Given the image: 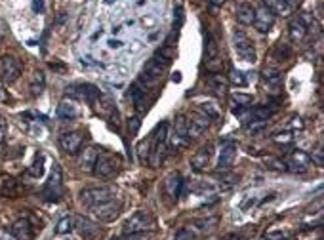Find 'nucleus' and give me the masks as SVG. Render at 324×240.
Here are the masks:
<instances>
[{"label": "nucleus", "instance_id": "46", "mask_svg": "<svg viewBox=\"0 0 324 240\" xmlns=\"http://www.w3.org/2000/svg\"><path fill=\"white\" fill-rule=\"evenodd\" d=\"M6 133H8V128H6V124L0 120V145H2L4 139H6Z\"/></svg>", "mask_w": 324, "mask_h": 240}, {"label": "nucleus", "instance_id": "12", "mask_svg": "<svg viewBox=\"0 0 324 240\" xmlns=\"http://www.w3.org/2000/svg\"><path fill=\"white\" fill-rule=\"evenodd\" d=\"M263 86H265V92H269L271 95H277L282 88V73L277 65H265L263 73Z\"/></svg>", "mask_w": 324, "mask_h": 240}, {"label": "nucleus", "instance_id": "4", "mask_svg": "<svg viewBox=\"0 0 324 240\" xmlns=\"http://www.w3.org/2000/svg\"><path fill=\"white\" fill-rule=\"evenodd\" d=\"M42 195L44 198L50 200V202H57V200L61 198V195H63V174H61L59 164H54L52 174H50L46 185H44Z\"/></svg>", "mask_w": 324, "mask_h": 240}, {"label": "nucleus", "instance_id": "34", "mask_svg": "<svg viewBox=\"0 0 324 240\" xmlns=\"http://www.w3.org/2000/svg\"><path fill=\"white\" fill-rule=\"evenodd\" d=\"M263 164L275 172H286V162L277 156H263Z\"/></svg>", "mask_w": 324, "mask_h": 240}, {"label": "nucleus", "instance_id": "44", "mask_svg": "<svg viewBox=\"0 0 324 240\" xmlns=\"http://www.w3.org/2000/svg\"><path fill=\"white\" fill-rule=\"evenodd\" d=\"M284 239V233L282 231H273V233H267L265 240H282Z\"/></svg>", "mask_w": 324, "mask_h": 240}, {"label": "nucleus", "instance_id": "53", "mask_svg": "<svg viewBox=\"0 0 324 240\" xmlns=\"http://www.w3.org/2000/svg\"><path fill=\"white\" fill-rule=\"evenodd\" d=\"M286 2H290V4H292V0H286Z\"/></svg>", "mask_w": 324, "mask_h": 240}, {"label": "nucleus", "instance_id": "43", "mask_svg": "<svg viewBox=\"0 0 324 240\" xmlns=\"http://www.w3.org/2000/svg\"><path fill=\"white\" fill-rule=\"evenodd\" d=\"M181 23H183V8H181V6H177V8H175V19H173V29H179V27H181Z\"/></svg>", "mask_w": 324, "mask_h": 240}, {"label": "nucleus", "instance_id": "32", "mask_svg": "<svg viewBox=\"0 0 324 240\" xmlns=\"http://www.w3.org/2000/svg\"><path fill=\"white\" fill-rule=\"evenodd\" d=\"M154 57H156V59H158L162 65L168 67L170 63H172L173 57H175V52H173L172 46H168V44H166V46H162V48L156 52V55H154Z\"/></svg>", "mask_w": 324, "mask_h": 240}, {"label": "nucleus", "instance_id": "8", "mask_svg": "<svg viewBox=\"0 0 324 240\" xmlns=\"http://www.w3.org/2000/svg\"><path fill=\"white\" fill-rule=\"evenodd\" d=\"M21 74V63L14 55H2L0 57V80L4 84H12Z\"/></svg>", "mask_w": 324, "mask_h": 240}, {"label": "nucleus", "instance_id": "11", "mask_svg": "<svg viewBox=\"0 0 324 240\" xmlns=\"http://www.w3.org/2000/svg\"><path fill=\"white\" fill-rule=\"evenodd\" d=\"M59 149L67 154H78L84 143V133L82 131H65L57 139Z\"/></svg>", "mask_w": 324, "mask_h": 240}, {"label": "nucleus", "instance_id": "47", "mask_svg": "<svg viewBox=\"0 0 324 240\" xmlns=\"http://www.w3.org/2000/svg\"><path fill=\"white\" fill-rule=\"evenodd\" d=\"M126 240H147V237H145V233H139V235H128Z\"/></svg>", "mask_w": 324, "mask_h": 240}, {"label": "nucleus", "instance_id": "2", "mask_svg": "<svg viewBox=\"0 0 324 240\" xmlns=\"http://www.w3.org/2000/svg\"><path fill=\"white\" fill-rule=\"evenodd\" d=\"M166 141H168V124L160 122L151 137V158H149V164L158 166L162 162V158L166 156Z\"/></svg>", "mask_w": 324, "mask_h": 240}, {"label": "nucleus", "instance_id": "21", "mask_svg": "<svg viewBox=\"0 0 324 240\" xmlns=\"http://www.w3.org/2000/svg\"><path fill=\"white\" fill-rule=\"evenodd\" d=\"M12 235L16 237V240H31L33 239V227L29 223V219H18L12 225Z\"/></svg>", "mask_w": 324, "mask_h": 240}, {"label": "nucleus", "instance_id": "10", "mask_svg": "<svg viewBox=\"0 0 324 240\" xmlns=\"http://www.w3.org/2000/svg\"><path fill=\"white\" fill-rule=\"evenodd\" d=\"M204 63L210 73H219L221 71V54L216 38L212 35L206 37V48H204Z\"/></svg>", "mask_w": 324, "mask_h": 240}, {"label": "nucleus", "instance_id": "26", "mask_svg": "<svg viewBox=\"0 0 324 240\" xmlns=\"http://www.w3.org/2000/svg\"><path fill=\"white\" fill-rule=\"evenodd\" d=\"M78 116V109H76V105L73 103V101H61L59 105H57V118H61V120H75Z\"/></svg>", "mask_w": 324, "mask_h": 240}, {"label": "nucleus", "instance_id": "48", "mask_svg": "<svg viewBox=\"0 0 324 240\" xmlns=\"http://www.w3.org/2000/svg\"><path fill=\"white\" fill-rule=\"evenodd\" d=\"M107 44L111 46V48H122V44H124V42H120V40H113V38H111Z\"/></svg>", "mask_w": 324, "mask_h": 240}, {"label": "nucleus", "instance_id": "37", "mask_svg": "<svg viewBox=\"0 0 324 240\" xmlns=\"http://www.w3.org/2000/svg\"><path fill=\"white\" fill-rule=\"evenodd\" d=\"M231 101H233V105L235 107H248L250 103H252V95H248V93H233L231 95Z\"/></svg>", "mask_w": 324, "mask_h": 240}, {"label": "nucleus", "instance_id": "7", "mask_svg": "<svg viewBox=\"0 0 324 240\" xmlns=\"http://www.w3.org/2000/svg\"><path fill=\"white\" fill-rule=\"evenodd\" d=\"M233 46H235V52L237 55L246 61V63H256V50H254V44L248 38V35H244L242 31H237L233 33Z\"/></svg>", "mask_w": 324, "mask_h": 240}, {"label": "nucleus", "instance_id": "52", "mask_svg": "<svg viewBox=\"0 0 324 240\" xmlns=\"http://www.w3.org/2000/svg\"><path fill=\"white\" fill-rule=\"evenodd\" d=\"M113 2H114V0H105V4H113Z\"/></svg>", "mask_w": 324, "mask_h": 240}, {"label": "nucleus", "instance_id": "3", "mask_svg": "<svg viewBox=\"0 0 324 240\" xmlns=\"http://www.w3.org/2000/svg\"><path fill=\"white\" fill-rule=\"evenodd\" d=\"M151 229H154V221H152L151 216L147 212H135L133 216H130L126 219V223L122 227V233H124V237H128V235L147 233Z\"/></svg>", "mask_w": 324, "mask_h": 240}, {"label": "nucleus", "instance_id": "17", "mask_svg": "<svg viewBox=\"0 0 324 240\" xmlns=\"http://www.w3.org/2000/svg\"><path fill=\"white\" fill-rule=\"evenodd\" d=\"M189 143V133H187V118L185 114H177L175 122H173V135H172V145L175 149L187 147Z\"/></svg>", "mask_w": 324, "mask_h": 240}, {"label": "nucleus", "instance_id": "30", "mask_svg": "<svg viewBox=\"0 0 324 240\" xmlns=\"http://www.w3.org/2000/svg\"><path fill=\"white\" fill-rule=\"evenodd\" d=\"M44 84H46V80H44V73L42 71H35L33 76H31V84H29L31 93H33V95H40L44 90Z\"/></svg>", "mask_w": 324, "mask_h": 240}, {"label": "nucleus", "instance_id": "1", "mask_svg": "<svg viewBox=\"0 0 324 240\" xmlns=\"http://www.w3.org/2000/svg\"><path fill=\"white\" fill-rule=\"evenodd\" d=\"M120 166H122V158L118 154L103 151V153L97 154L92 174L95 175V177H99V179H109V177L118 174Z\"/></svg>", "mask_w": 324, "mask_h": 240}, {"label": "nucleus", "instance_id": "25", "mask_svg": "<svg viewBox=\"0 0 324 240\" xmlns=\"http://www.w3.org/2000/svg\"><path fill=\"white\" fill-rule=\"evenodd\" d=\"M263 6L269 8L275 16H290L292 14V4L286 0H263Z\"/></svg>", "mask_w": 324, "mask_h": 240}, {"label": "nucleus", "instance_id": "13", "mask_svg": "<svg viewBox=\"0 0 324 240\" xmlns=\"http://www.w3.org/2000/svg\"><path fill=\"white\" fill-rule=\"evenodd\" d=\"M208 126H210V118L204 112H200V111H193L187 116V133H189V139L191 137L194 139V137L202 135Z\"/></svg>", "mask_w": 324, "mask_h": 240}, {"label": "nucleus", "instance_id": "41", "mask_svg": "<svg viewBox=\"0 0 324 240\" xmlns=\"http://www.w3.org/2000/svg\"><path fill=\"white\" fill-rule=\"evenodd\" d=\"M139 126H141V120H139L137 116H133V118H130V120H128L130 139H132V137H135V133H137V130H139Z\"/></svg>", "mask_w": 324, "mask_h": 240}, {"label": "nucleus", "instance_id": "31", "mask_svg": "<svg viewBox=\"0 0 324 240\" xmlns=\"http://www.w3.org/2000/svg\"><path fill=\"white\" fill-rule=\"evenodd\" d=\"M25 174L31 175V177H35V179H38V177H42L44 174V156L40 153L35 156V160H33V164L25 170Z\"/></svg>", "mask_w": 324, "mask_h": 240}, {"label": "nucleus", "instance_id": "22", "mask_svg": "<svg viewBox=\"0 0 324 240\" xmlns=\"http://www.w3.org/2000/svg\"><path fill=\"white\" fill-rule=\"evenodd\" d=\"M307 27H305V23L300 19V18H294L290 25H288V33H290V40L292 42H302L303 38H305V35H307Z\"/></svg>", "mask_w": 324, "mask_h": 240}, {"label": "nucleus", "instance_id": "23", "mask_svg": "<svg viewBox=\"0 0 324 240\" xmlns=\"http://www.w3.org/2000/svg\"><path fill=\"white\" fill-rule=\"evenodd\" d=\"M235 18H237V21L242 23V25H252V23H254V6L248 4V2L238 4L237 10H235Z\"/></svg>", "mask_w": 324, "mask_h": 240}, {"label": "nucleus", "instance_id": "39", "mask_svg": "<svg viewBox=\"0 0 324 240\" xmlns=\"http://www.w3.org/2000/svg\"><path fill=\"white\" fill-rule=\"evenodd\" d=\"M175 240H196V235H194L193 229L183 227V229H179V231L175 233Z\"/></svg>", "mask_w": 324, "mask_h": 240}, {"label": "nucleus", "instance_id": "35", "mask_svg": "<svg viewBox=\"0 0 324 240\" xmlns=\"http://www.w3.org/2000/svg\"><path fill=\"white\" fill-rule=\"evenodd\" d=\"M73 218L71 216H65V218L59 219V223L56 225V233L57 235H67V233H71L73 231Z\"/></svg>", "mask_w": 324, "mask_h": 240}, {"label": "nucleus", "instance_id": "36", "mask_svg": "<svg viewBox=\"0 0 324 240\" xmlns=\"http://www.w3.org/2000/svg\"><path fill=\"white\" fill-rule=\"evenodd\" d=\"M229 80L238 88H244L248 84V80H246V76H244V73L242 71H238V69H231V73H229Z\"/></svg>", "mask_w": 324, "mask_h": 240}, {"label": "nucleus", "instance_id": "27", "mask_svg": "<svg viewBox=\"0 0 324 240\" xmlns=\"http://www.w3.org/2000/svg\"><path fill=\"white\" fill-rule=\"evenodd\" d=\"M19 193V187H18V181L14 177H2L0 179V195L2 197H18Z\"/></svg>", "mask_w": 324, "mask_h": 240}, {"label": "nucleus", "instance_id": "51", "mask_svg": "<svg viewBox=\"0 0 324 240\" xmlns=\"http://www.w3.org/2000/svg\"><path fill=\"white\" fill-rule=\"evenodd\" d=\"M173 82H181V73H173Z\"/></svg>", "mask_w": 324, "mask_h": 240}, {"label": "nucleus", "instance_id": "16", "mask_svg": "<svg viewBox=\"0 0 324 240\" xmlns=\"http://www.w3.org/2000/svg\"><path fill=\"white\" fill-rule=\"evenodd\" d=\"M273 25H275V14L269 8H265L263 4L259 8H254V27L259 33H269Z\"/></svg>", "mask_w": 324, "mask_h": 240}, {"label": "nucleus", "instance_id": "19", "mask_svg": "<svg viewBox=\"0 0 324 240\" xmlns=\"http://www.w3.org/2000/svg\"><path fill=\"white\" fill-rule=\"evenodd\" d=\"M181 189H183V177L177 174V172H172L164 179V193L172 200H177L181 197Z\"/></svg>", "mask_w": 324, "mask_h": 240}, {"label": "nucleus", "instance_id": "6", "mask_svg": "<svg viewBox=\"0 0 324 240\" xmlns=\"http://www.w3.org/2000/svg\"><path fill=\"white\" fill-rule=\"evenodd\" d=\"M120 210H122V202H120L116 197L111 198V200H105V202H101V204H95V206L90 208V212L94 214V218H97L99 221H103V223L114 221V219L118 218Z\"/></svg>", "mask_w": 324, "mask_h": 240}, {"label": "nucleus", "instance_id": "29", "mask_svg": "<svg viewBox=\"0 0 324 240\" xmlns=\"http://www.w3.org/2000/svg\"><path fill=\"white\" fill-rule=\"evenodd\" d=\"M290 57H292V48H290V44L282 42V40L277 42L275 50H273V59H275L277 63H286Z\"/></svg>", "mask_w": 324, "mask_h": 240}, {"label": "nucleus", "instance_id": "45", "mask_svg": "<svg viewBox=\"0 0 324 240\" xmlns=\"http://www.w3.org/2000/svg\"><path fill=\"white\" fill-rule=\"evenodd\" d=\"M33 10H35V12H38V14H42L44 12V2L42 0H33Z\"/></svg>", "mask_w": 324, "mask_h": 240}, {"label": "nucleus", "instance_id": "20", "mask_svg": "<svg viewBox=\"0 0 324 240\" xmlns=\"http://www.w3.org/2000/svg\"><path fill=\"white\" fill-rule=\"evenodd\" d=\"M101 149L97 147H88L82 153L78 154V168L84 170V172H94V164H95V158L99 154Z\"/></svg>", "mask_w": 324, "mask_h": 240}, {"label": "nucleus", "instance_id": "33", "mask_svg": "<svg viewBox=\"0 0 324 240\" xmlns=\"http://www.w3.org/2000/svg\"><path fill=\"white\" fill-rule=\"evenodd\" d=\"M137 156L141 164H149L151 158V139H143L137 143Z\"/></svg>", "mask_w": 324, "mask_h": 240}, {"label": "nucleus", "instance_id": "18", "mask_svg": "<svg viewBox=\"0 0 324 240\" xmlns=\"http://www.w3.org/2000/svg\"><path fill=\"white\" fill-rule=\"evenodd\" d=\"M235 158H237V143H231V141H229V143H225V145L221 147V151H219L217 170H219V172H227V170H231Z\"/></svg>", "mask_w": 324, "mask_h": 240}, {"label": "nucleus", "instance_id": "42", "mask_svg": "<svg viewBox=\"0 0 324 240\" xmlns=\"http://www.w3.org/2000/svg\"><path fill=\"white\" fill-rule=\"evenodd\" d=\"M311 156V164H317V166H324V153L323 149H317L313 154H309Z\"/></svg>", "mask_w": 324, "mask_h": 240}, {"label": "nucleus", "instance_id": "28", "mask_svg": "<svg viewBox=\"0 0 324 240\" xmlns=\"http://www.w3.org/2000/svg\"><path fill=\"white\" fill-rule=\"evenodd\" d=\"M208 84H210V88L216 92L217 95H225L229 80H227L223 74H219V73H212V74H210V78H208Z\"/></svg>", "mask_w": 324, "mask_h": 240}, {"label": "nucleus", "instance_id": "15", "mask_svg": "<svg viewBox=\"0 0 324 240\" xmlns=\"http://www.w3.org/2000/svg\"><path fill=\"white\" fill-rule=\"evenodd\" d=\"M311 166V156L305 153V151H294V153L288 156V162H286V172H292V174H305Z\"/></svg>", "mask_w": 324, "mask_h": 240}, {"label": "nucleus", "instance_id": "49", "mask_svg": "<svg viewBox=\"0 0 324 240\" xmlns=\"http://www.w3.org/2000/svg\"><path fill=\"white\" fill-rule=\"evenodd\" d=\"M294 122H292V128H303V122L302 118H292Z\"/></svg>", "mask_w": 324, "mask_h": 240}, {"label": "nucleus", "instance_id": "24", "mask_svg": "<svg viewBox=\"0 0 324 240\" xmlns=\"http://www.w3.org/2000/svg\"><path fill=\"white\" fill-rule=\"evenodd\" d=\"M208 162H210V147L198 149V151L193 154V158H191V166H193V170H196V172L206 170Z\"/></svg>", "mask_w": 324, "mask_h": 240}, {"label": "nucleus", "instance_id": "40", "mask_svg": "<svg viewBox=\"0 0 324 240\" xmlns=\"http://www.w3.org/2000/svg\"><path fill=\"white\" fill-rule=\"evenodd\" d=\"M273 139H275V143H279V145H290V143L294 141V135H292L290 131H282V133L273 135Z\"/></svg>", "mask_w": 324, "mask_h": 240}, {"label": "nucleus", "instance_id": "5", "mask_svg": "<svg viewBox=\"0 0 324 240\" xmlns=\"http://www.w3.org/2000/svg\"><path fill=\"white\" fill-rule=\"evenodd\" d=\"M114 189H111V187H105V185H99V187H86V189H82L80 191V202L88 206V208H92V206H95V204H101V202H105V200H111V198H114Z\"/></svg>", "mask_w": 324, "mask_h": 240}, {"label": "nucleus", "instance_id": "38", "mask_svg": "<svg viewBox=\"0 0 324 240\" xmlns=\"http://www.w3.org/2000/svg\"><path fill=\"white\" fill-rule=\"evenodd\" d=\"M200 112H204L210 120H214V118H219V109H217L216 103H200Z\"/></svg>", "mask_w": 324, "mask_h": 240}, {"label": "nucleus", "instance_id": "50", "mask_svg": "<svg viewBox=\"0 0 324 240\" xmlns=\"http://www.w3.org/2000/svg\"><path fill=\"white\" fill-rule=\"evenodd\" d=\"M225 2H227V0H210V4H212V6H223Z\"/></svg>", "mask_w": 324, "mask_h": 240}, {"label": "nucleus", "instance_id": "14", "mask_svg": "<svg viewBox=\"0 0 324 240\" xmlns=\"http://www.w3.org/2000/svg\"><path fill=\"white\" fill-rule=\"evenodd\" d=\"M166 74V65H162L156 57H151L145 65H143V74H141V80L147 82V86H152L156 80H160L162 76Z\"/></svg>", "mask_w": 324, "mask_h": 240}, {"label": "nucleus", "instance_id": "9", "mask_svg": "<svg viewBox=\"0 0 324 240\" xmlns=\"http://www.w3.org/2000/svg\"><path fill=\"white\" fill-rule=\"evenodd\" d=\"M73 227L76 229V233L80 235V239L84 240H99L103 237V231L97 223H94L92 219L84 218V216H76L73 218Z\"/></svg>", "mask_w": 324, "mask_h": 240}]
</instances>
